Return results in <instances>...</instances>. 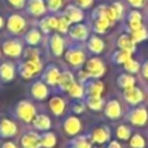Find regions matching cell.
<instances>
[{"mask_svg": "<svg viewBox=\"0 0 148 148\" xmlns=\"http://www.w3.org/2000/svg\"><path fill=\"white\" fill-rule=\"evenodd\" d=\"M110 8H112V10H113V13H114L116 18H117V20H120V18L122 17V14H123V5L121 4V3H113V4L110 5Z\"/></svg>", "mask_w": 148, "mask_h": 148, "instance_id": "60d3db41", "label": "cell"}, {"mask_svg": "<svg viewBox=\"0 0 148 148\" xmlns=\"http://www.w3.org/2000/svg\"><path fill=\"white\" fill-rule=\"evenodd\" d=\"M103 91H104V84L100 81H94L91 83H88V86H87L88 96H101Z\"/></svg>", "mask_w": 148, "mask_h": 148, "instance_id": "83f0119b", "label": "cell"}, {"mask_svg": "<svg viewBox=\"0 0 148 148\" xmlns=\"http://www.w3.org/2000/svg\"><path fill=\"white\" fill-rule=\"evenodd\" d=\"M142 73H143L144 78L148 79V60L143 64V66H142Z\"/></svg>", "mask_w": 148, "mask_h": 148, "instance_id": "681fc988", "label": "cell"}, {"mask_svg": "<svg viewBox=\"0 0 148 148\" xmlns=\"http://www.w3.org/2000/svg\"><path fill=\"white\" fill-rule=\"evenodd\" d=\"M129 120L135 126H144L148 121L147 109L143 107H139V108H136V109H134L133 112L130 113V116H129Z\"/></svg>", "mask_w": 148, "mask_h": 148, "instance_id": "277c9868", "label": "cell"}, {"mask_svg": "<svg viewBox=\"0 0 148 148\" xmlns=\"http://www.w3.org/2000/svg\"><path fill=\"white\" fill-rule=\"evenodd\" d=\"M131 38H133V40L135 42V43H140V42L146 40V39L148 38V30L146 26H142V27H139L138 30H134L130 33Z\"/></svg>", "mask_w": 148, "mask_h": 148, "instance_id": "f1b7e54d", "label": "cell"}, {"mask_svg": "<svg viewBox=\"0 0 148 148\" xmlns=\"http://www.w3.org/2000/svg\"><path fill=\"white\" fill-rule=\"evenodd\" d=\"M49 108H51L52 113L55 116H61L65 110V101L62 97H59V96H55L51 99L49 101Z\"/></svg>", "mask_w": 148, "mask_h": 148, "instance_id": "ffe728a7", "label": "cell"}, {"mask_svg": "<svg viewBox=\"0 0 148 148\" xmlns=\"http://www.w3.org/2000/svg\"><path fill=\"white\" fill-rule=\"evenodd\" d=\"M82 129V123L79 121V118L74 117V116H70L66 120L64 121V130L68 135H75L81 131Z\"/></svg>", "mask_w": 148, "mask_h": 148, "instance_id": "30bf717a", "label": "cell"}, {"mask_svg": "<svg viewBox=\"0 0 148 148\" xmlns=\"http://www.w3.org/2000/svg\"><path fill=\"white\" fill-rule=\"evenodd\" d=\"M0 77L3 81H12L14 78V66L10 62H4L0 65Z\"/></svg>", "mask_w": 148, "mask_h": 148, "instance_id": "d4e9b609", "label": "cell"}, {"mask_svg": "<svg viewBox=\"0 0 148 148\" xmlns=\"http://www.w3.org/2000/svg\"><path fill=\"white\" fill-rule=\"evenodd\" d=\"M21 144H22V148H40L42 140L38 134L34 133V131H30V133H26L22 136Z\"/></svg>", "mask_w": 148, "mask_h": 148, "instance_id": "8992f818", "label": "cell"}, {"mask_svg": "<svg viewBox=\"0 0 148 148\" xmlns=\"http://www.w3.org/2000/svg\"><path fill=\"white\" fill-rule=\"evenodd\" d=\"M3 25H4V21H3L1 16H0V29H1V27H3Z\"/></svg>", "mask_w": 148, "mask_h": 148, "instance_id": "f5cc1de1", "label": "cell"}, {"mask_svg": "<svg viewBox=\"0 0 148 148\" xmlns=\"http://www.w3.org/2000/svg\"><path fill=\"white\" fill-rule=\"evenodd\" d=\"M78 78H79V81L81 82H84V81H87V79L90 78V75H88V73L86 72V69L81 70V72L78 73Z\"/></svg>", "mask_w": 148, "mask_h": 148, "instance_id": "7dc6e473", "label": "cell"}, {"mask_svg": "<svg viewBox=\"0 0 148 148\" xmlns=\"http://www.w3.org/2000/svg\"><path fill=\"white\" fill-rule=\"evenodd\" d=\"M3 51L7 56L10 57H18L21 53H22V46L18 40H7L4 44H3Z\"/></svg>", "mask_w": 148, "mask_h": 148, "instance_id": "ba28073f", "label": "cell"}, {"mask_svg": "<svg viewBox=\"0 0 148 148\" xmlns=\"http://www.w3.org/2000/svg\"><path fill=\"white\" fill-rule=\"evenodd\" d=\"M123 68H125V70L127 73H138L139 69H140V65H139V62L136 61V60H134L133 57H131L129 61H126L125 64H123Z\"/></svg>", "mask_w": 148, "mask_h": 148, "instance_id": "74e56055", "label": "cell"}, {"mask_svg": "<svg viewBox=\"0 0 148 148\" xmlns=\"http://www.w3.org/2000/svg\"><path fill=\"white\" fill-rule=\"evenodd\" d=\"M104 113L108 118H110V120H117V118H120L121 114H122L121 104L117 101V100H110V101H108L107 105H105Z\"/></svg>", "mask_w": 148, "mask_h": 148, "instance_id": "9c48e42d", "label": "cell"}, {"mask_svg": "<svg viewBox=\"0 0 148 148\" xmlns=\"http://www.w3.org/2000/svg\"><path fill=\"white\" fill-rule=\"evenodd\" d=\"M127 23H129V29H130V33L134 30H138L139 27L143 26V17H142L140 12L139 10H131L127 14Z\"/></svg>", "mask_w": 148, "mask_h": 148, "instance_id": "4fadbf2b", "label": "cell"}, {"mask_svg": "<svg viewBox=\"0 0 148 148\" xmlns=\"http://www.w3.org/2000/svg\"><path fill=\"white\" fill-rule=\"evenodd\" d=\"M126 1L133 8H142L144 5V0H126Z\"/></svg>", "mask_w": 148, "mask_h": 148, "instance_id": "ee69618b", "label": "cell"}, {"mask_svg": "<svg viewBox=\"0 0 148 148\" xmlns=\"http://www.w3.org/2000/svg\"><path fill=\"white\" fill-rule=\"evenodd\" d=\"M68 94H69L72 97H74V99H81V97L83 96V94H84V90H83V87H82L81 84L75 82V83H74L73 86L68 90Z\"/></svg>", "mask_w": 148, "mask_h": 148, "instance_id": "e575fe53", "label": "cell"}, {"mask_svg": "<svg viewBox=\"0 0 148 148\" xmlns=\"http://www.w3.org/2000/svg\"><path fill=\"white\" fill-rule=\"evenodd\" d=\"M60 70L56 66H49L47 69V72L44 73V81L47 82V84H51V86H57L59 84V79H60Z\"/></svg>", "mask_w": 148, "mask_h": 148, "instance_id": "ac0fdd59", "label": "cell"}, {"mask_svg": "<svg viewBox=\"0 0 148 148\" xmlns=\"http://www.w3.org/2000/svg\"><path fill=\"white\" fill-rule=\"evenodd\" d=\"M42 70V61L38 59H27L22 65L20 66V74L23 78L29 79L34 74L39 73Z\"/></svg>", "mask_w": 148, "mask_h": 148, "instance_id": "7a4b0ae2", "label": "cell"}, {"mask_svg": "<svg viewBox=\"0 0 148 148\" xmlns=\"http://www.w3.org/2000/svg\"><path fill=\"white\" fill-rule=\"evenodd\" d=\"M117 83H118V86L125 91V90L135 87V78L131 77L130 74H121L117 79Z\"/></svg>", "mask_w": 148, "mask_h": 148, "instance_id": "484cf974", "label": "cell"}, {"mask_svg": "<svg viewBox=\"0 0 148 148\" xmlns=\"http://www.w3.org/2000/svg\"><path fill=\"white\" fill-rule=\"evenodd\" d=\"M27 9L33 16H42L46 12V4L43 0H30L27 4Z\"/></svg>", "mask_w": 148, "mask_h": 148, "instance_id": "d6986e66", "label": "cell"}, {"mask_svg": "<svg viewBox=\"0 0 148 148\" xmlns=\"http://www.w3.org/2000/svg\"><path fill=\"white\" fill-rule=\"evenodd\" d=\"M123 96H125L126 101L133 104V105L143 101V99H144L143 92H142V90H139L138 87H133V88L125 90V91H123Z\"/></svg>", "mask_w": 148, "mask_h": 148, "instance_id": "7c38bea8", "label": "cell"}, {"mask_svg": "<svg viewBox=\"0 0 148 148\" xmlns=\"http://www.w3.org/2000/svg\"><path fill=\"white\" fill-rule=\"evenodd\" d=\"M25 57H26V60H27V59H38L39 53H38V51H36V49L27 48L25 51Z\"/></svg>", "mask_w": 148, "mask_h": 148, "instance_id": "7bdbcfd3", "label": "cell"}, {"mask_svg": "<svg viewBox=\"0 0 148 148\" xmlns=\"http://www.w3.org/2000/svg\"><path fill=\"white\" fill-rule=\"evenodd\" d=\"M70 36H72L73 39H77V40H84V39L88 36V29L84 25L78 23V25L72 27V30H70Z\"/></svg>", "mask_w": 148, "mask_h": 148, "instance_id": "44dd1931", "label": "cell"}, {"mask_svg": "<svg viewBox=\"0 0 148 148\" xmlns=\"http://www.w3.org/2000/svg\"><path fill=\"white\" fill-rule=\"evenodd\" d=\"M73 110L74 113H82L84 110V104L83 103H75V104H73Z\"/></svg>", "mask_w": 148, "mask_h": 148, "instance_id": "f6af8a7d", "label": "cell"}, {"mask_svg": "<svg viewBox=\"0 0 148 148\" xmlns=\"http://www.w3.org/2000/svg\"><path fill=\"white\" fill-rule=\"evenodd\" d=\"M40 27L44 33H48L49 30H57V18L48 17L40 22Z\"/></svg>", "mask_w": 148, "mask_h": 148, "instance_id": "4dcf8cb0", "label": "cell"}, {"mask_svg": "<svg viewBox=\"0 0 148 148\" xmlns=\"http://www.w3.org/2000/svg\"><path fill=\"white\" fill-rule=\"evenodd\" d=\"M65 59L73 66H81L86 61V55L81 49H69L65 55Z\"/></svg>", "mask_w": 148, "mask_h": 148, "instance_id": "5b68a950", "label": "cell"}, {"mask_svg": "<svg viewBox=\"0 0 148 148\" xmlns=\"http://www.w3.org/2000/svg\"><path fill=\"white\" fill-rule=\"evenodd\" d=\"M16 133H17V126L13 121L7 120V118L1 120V122H0V136L12 138V136L16 135Z\"/></svg>", "mask_w": 148, "mask_h": 148, "instance_id": "8fae6325", "label": "cell"}, {"mask_svg": "<svg viewBox=\"0 0 148 148\" xmlns=\"http://www.w3.org/2000/svg\"><path fill=\"white\" fill-rule=\"evenodd\" d=\"M31 95H33L36 100H44L48 96V88H47V86L43 82L38 81L31 87Z\"/></svg>", "mask_w": 148, "mask_h": 148, "instance_id": "e0dca14e", "label": "cell"}, {"mask_svg": "<svg viewBox=\"0 0 148 148\" xmlns=\"http://www.w3.org/2000/svg\"><path fill=\"white\" fill-rule=\"evenodd\" d=\"M130 59H131V53L127 52V51H123V49H120V51H117L114 55H113V61H114L116 64H122L123 65Z\"/></svg>", "mask_w": 148, "mask_h": 148, "instance_id": "1f68e13d", "label": "cell"}, {"mask_svg": "<svg viewBox=\"0 0 148 148\" xmlns=\"http://www.w3.org/2000/svg\"><path fill=\"white\" fill-rule=\"evenodd\" d=\"M51 49L55 56H61L64 52V39L57 34L51 38Z\"/></svg>", "mask_w": 148, "mask_h": 148, "instance_id": "cb8c5ba5", "label": "cell"}, {"mask_svg": "<svg viewBox=\"0 0 148 148\" xmlns=\"http://www.w3.org/2000/svg\"><path fill=\"white\" fill-rule=\"evenodd\" d=\"M40 40V33L38 30H30L26 34V42H27L30 46H35L39 43Z\"/></svg>", "mask_w": 148, "mask_h": 148, "instance_id": "8d00e7d4", "label": "cell"}, {"mask_svg": "<svg viewBox=\"0 0 148 148\" xmlns=\"http://www.w3.org/2000/svg\"><path fill=\"white\" fill-rule=\"evenodd\" d=\"M69 25H70V22L65 16L57 18V30H59L60 33H66V31L69 30Z\"/></svg>", "mask_w": 148, "mask_h": 148, "instance_id": "f35d334b", "label": "cell"}, {"mask_svg": "<svg viewBox=\"0 0 148 148\" xmlns=\"http://www.w3.org/2000/svg\"><path fill=\"white\" fill-rule=\"evenodd\" d=\"M47 5H48V8L51 10L56 12V10H59L61 8L62 0H47Z\"/></svg>", "mask_w": 148, "mask_h": 148, "instance_id": "b9f144b4", "label": "cell"}, {"mask_svg": "<svg viewBox=\"0 0 148 148\" xmlns=\"http://www.w3.org/2000/svg\"><path fill=\"white\" fill-rule=\"evenodd\" d=\"M110 138V131L108 127H97L92 133V142L96 144H104Z\"/></svg>", "mask_w": 148, "mask_h": 148, "instance_id": "9a60e30c", "label": "cell"}, {"mask_svg": "<svg viewBox=\"0 0 148 148\" xmlns=\"http://www.w3.org/2000/svg\"><path fill=\"white\" fill-rule=\"evenodd\" d=\"M8 1L16 8H22L25 4V0H8Z\"/></svg>", "mask_w": 148, "mask_h": 148, "instance_id": "c3c4849f", "label": "cell"}, {"mask_svg": "<svg viewBox=\"0 0 148 148\" xmlns=\"http://www.w3.org/2000/svg\"><path fill=\"white\" fill-rule=\"evenodd\" d=\"M73 146H74V148H92L91 142H90L87 138H84V136L77 138L75 140H74Z\"/></svg>", "mask_w": 148, "mask_h": 148, "instance_id": "ab89813d", "label": "cell"}, {"mask_svg": "<svg viewBox=\"0 0 148 148\" xmlns=\"http://www.w3.org/2000/svg\"><path fill=\"white\" fill-rule=\"evenodd\" d=\"M87 107L92 110H100L104 107V101L100 96H88L87 97Z\"/></svg>", "mask_w": 148, "mask_h": 148, "instance_id": "f546056e", "label": "cell"}, {"mask_svg": "<svg viewBox=\"0 0 148 148\" xmlns=\"http://www.w3.org/2000/svg\"><path fill=\"white\" fill-rule=\"evenodd\" d=\"M116 135H117V138L121 139V140H129L131 136V130L127 126L121 125V126H118L117 130H116Z\"/></svg>", "mask_w": 148, "mask_h": 148, "instance_id": "836d02e7", "label": "cell"}, {"mask_svg": "<svg viewBox=\"0 0 148 148\" xmlns=\"http://www.w3.org/2000/svg\"><path fill=\"white\" fill-rule=\"evenodd\" d=\"M74 83H75V81H74V75H73L72 73H70V72H64V73H61V75H60V79H59V86H60V88L68 92V90H69Z\"/></svg>", "mask_w": 148, "mask_h": 148, "instance_id": "7402d4cb", "label": "cell"}, {"mask_svg": "<svg viewBox=\"0 0 148 148\" xmlns=\"http://www.w3.org/2000/svg\"><path fill=\"white\" fill-rule=\"evenodd\" d=\"M42 147L44 148H53L56 146V136L52 133H46L43 136H40Z\"/></svg>", "mask_w": 148, "mask_h": 148, "instance_id": "d6a6232c", "label": "cell"}, {"mask_svg": "<svg viewBox=\"0 0 148 148\" xmlns=\"http://www.w3.org/2000/svg\"><path fill=\"white\" fill-rule=\"evenodd\" d=\"M135 42L133 40L131 35H127V34H122L120 38L117 39V46L120 49H123V51H127L130 53H133L135 51Z\"/></svg>", "mask_w": 148, "mask_h": 148, "instance_id": "5bb4252c", "label": "cell"}, {"mask_svg": "<svg viewBox=\"0 0 148 148\" xmlns=\"http://www.w3.org/2000/svg\"><path fill=\"white\" fill-rule=\"evenodd\" d=\"M1 148H17V146H16L13 142H5Z\"/></svg>", "mask_w": 148, "mask_h": 148, "instance_id": "f907efd6", "label": "cell"}, {"mask_svg": "<svg viewBox=\"0 0 148 148\" xmlns=\"http://www.w3.org/2000/svg\"><path fill=\"white\" fill-rule=\"evenodd\" d=\"M130 147L131 148H144L146 147V140L140 134H134L130 139Z\"/></svg>", "mask_w": 148, "mask_h": 148, "instance_id": "d590c367", "label": "cell"}, {"mask_svg": "<svg viewBox=\"0 0 148 148\" xmlns=\"http://www.w3.org/2000/svg\"><path fill=\"white\" fill-rule=\"evenodd\" d=\"M65 17L69 20L70 23H78L83 20V12H82V9H79L78 7L69 5V7L66 8V12H65Z\"/></svg>", "mask_w": 148, "mask_h": 148, "instance_id": "2e32d148", "label": "cell"}, {"mask_svg": "<svg viewBox=\"0 0 148 148\" xmlns=\"http://www.w3.org/2000/svg\"><path fill=\"white\" fill-rule=\"evenodd\" d=\"M33 125L38 130H48L51 127V120L48 118V116L46 114H39L35 116V118L33 120Z\"/></svg>", "mask_w": 148, "mask_h": 148, "instance_id": "603a6c76", "label": "cell"}, {"mask_svg": "<svg viewBox=\"0 0 148 148\" xmlns=\"http://www.w3.org/2000/svg\"><path fill=\"white\" fill-rule=\"evenodd\" d=\"M7 26H8V30H9V31L18 34V33H22V31L25 30L26 22H25V20H23L21 16L13 14V16H10V17L8 18Z\"/></svg>", "mask_w": 148, "mask_h": 148, "instance_id": "52a82bcc", "label": "cell"}, {"mask_svg": "<svg viewBox=\"0 0 148 148\" xmlns=\"http://www.w3.org/2000/svg\"><path fill=\"white\" fill-rule=\"evenodd\" d=\"M86 72L88 73V75L91 78H100L104 75L105 73V66L103 64V61L97 57H92L86 62Z\"/></svg>", "mask_w": 148, "mask_h": 148, "instance_id": "3957f363", "label": "cell"}, {"mask_svg": "<svg viewBox=\"0 0 148 148\" xmlns=\"http://www.w3.org/2000/svg\"><path fill=\"white\" fill-rule=\"evenodd\" d=\"M92 1L94 0H77V4L81 8H88V7H91Z\"/></svg>", "mask_w": 148, "mask_h": 148, "instance_id": "bcb514c9", "label": "cell"}, {"mask_svg": "<svg viewBox=\"0 0 148 148\" xmlns=\"http://www.w3.org/2000/svg\"><path fill=\"white\" fill-rule=\"evenodd\" d=\"M87 46H88V49L92 52V53H96V55L101 53L103 49H104V47H105L104 42H103L99 36H91Z\"/></svg>", "mask_w": 148, "mask_h": 148, "instance_id": "4316f807", "label": "cell"}, {"mask_svg": "<svg viewBox=\"0 0 148 148\" xmlns=\"http://www.w3.org/2000/svg\"><path fill=\"white\" fill-rule=\"evenodd\" d=\"M16 114L23 122H33V120L36 116V110H35V107L30 101L22 100L16 107Z\"/></svg>", "mask_w": 148, "mask_h": 148, "instance_id": "6da1fadb", "label": "cell"}, {"mask_svg": "<svg viewBox=\"0 0 148 148\" xmlns=\"http://www.w3.org/2000/svg\"><path fill=\"white\" fill-rule=\"evenodd\" d=\"M108 148H121V144L120 143H118V142H110V143H109V147H108Z\"/></svg>", "mask_w": 148, "mask_h": 148, "instance_id": "816d5d0a", "label": "cell"}]
</instances>
